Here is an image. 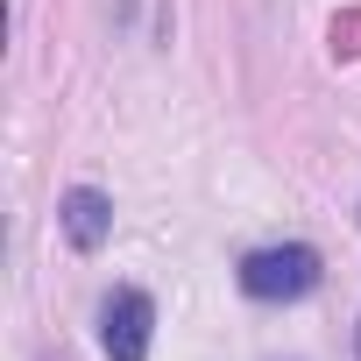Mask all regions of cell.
Returning <instances> with one entry per match:
<instances>
[{
    "label": "cell",
    "instance_id": "obj_4",
    "mask_svg": "<svg viewBox=\"0 0 361 361\" xmlns=\"http://www.w3.org/2000/svg\"><path fill=\"white\" fill-rule=\"evenodd\" d=\"M354 361H361V333H354Z\"/></svg>",
    "mask_w": 361,
    "mask_h": 361
},
{
    "label": "cell",
    "instance_id": "obj_2",
    "mask_svg": "<svg viewBox=\"0 0 361 361\" xmlns=\"http://www.w3.org/2000/svg\"><path fill=\"white\" fill-rule=\"evenodd\" d=\"M149 326H156V305L142 290H114L99 305V340L114 361H149Z\"/></svg>",
    "mask_w": 361,
    "mask_h": 361
},
{
    "label": "cell",
    "instance_id": "obj_1",
    "mask_svg": "<svg viewBox=\"0 0 361 361\" xmlns=\"http://www.w3.org/2000/svg\"><path fill=\"white\" fill-rule=\"evenodd\" d=\"M241 290L262 298V305H290V298L319 290V255H312L305 241H290V248H255V255L241 262Z\"/></svg>",
    "mask_w": 361,
    "mask_h": 361
},
{
    "label": "cell",
    "instance_id": "obj_3",
    "mask_svg": "<svg viewBox=\"0 0 361 361\" xmlns=\"http://www.w3.org/2000/svg\"><path fill=\"white\" fill-rule=\"evenodd\" d=\"M106 227H114L106 192H92V185L64 192V234H71V248H99V241H106Z\"/></svg>",
    "mask_w": 361,
    "mask_h": 361
}]
</instances>
